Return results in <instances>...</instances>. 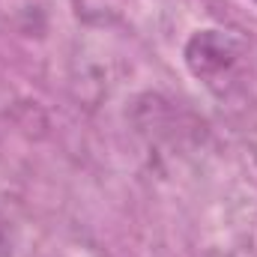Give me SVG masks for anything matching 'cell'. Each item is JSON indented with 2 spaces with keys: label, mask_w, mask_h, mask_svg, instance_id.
Wrapping results in <instances>:
<instances>
[{
  "label": "cell",
  "mask_w": 257,
  "mask_h": 257,
  "mask_svg": "<svg viewBox=\"0 0 257 257\" xmlns=\"http://www.w3.org/2000/svg\"><path fill=\"white\" fill-rule=\"evenodd\" d=\"M236 42L221 30H200L186 45V63L197 78H215L236 63Z\"/></svg>",
  "instance_id": "1"
}]
</instances>
